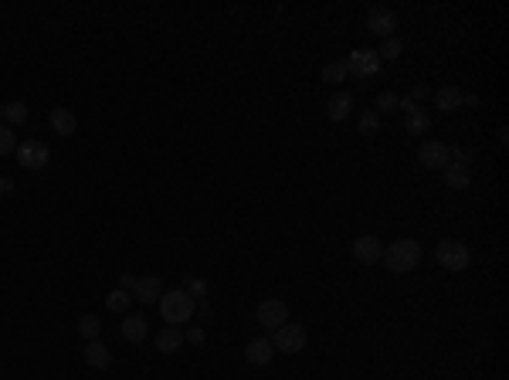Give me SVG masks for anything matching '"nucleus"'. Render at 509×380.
<instances>
[{
  "label": "nucleus",
  "mask_w": 509,
  "mask_h": 380,
  "mask_svg": "<svg viewBox=\"0 0 509 380\" xmlns=\"http://www.w3.org/2000/svg\"><path fill=\"white\" fill-rule=\"evenodd\" d=\"M4 119H7L11 129L21 126V122H27V106H24V102H7V106H4Z\"/></svg>",
  "instance_id": "nucleus-23"
},
{
  "label": "nucleus",
  "mask_w": 509,
  "mask_h": 380,
  "mask_svg": "<svg viewBox=\"0 0 509 380\" xmlns=\"http://www.w3.org/2000/svg\"><path fill=\"white\" fill-rule=\"evenodd\" d=\"M146 336H150V323H146L143 316H126V319H123V339L139 343V339H146Z\"/></svg>",
  "instance_id": "nucleus-19"
},
{
  "label": "nucleus",
  "mask_w": 509,
  "mask_h": 380,
  "mask_svg": "<svg viewBox=\"0 0 509 380\" xmlns=\"http://www.w3.org/2000/svg\"><path fill=\"white\" fill-rule=\"evenodd\" d=\"M445 183L452 190H468L472 187V170L468 167H459V163H448L445 167Z\"/></svg>",
  "instance_id": "nucleus-18"
},
{
  "label": "nucleus",
  "mask_w": 509,
  "mask_h": 380,
  "mask_svg": "<svg viewBox=\"0 0 509 380\" xmlns=\"http://www.w3.org/2000/svg\"><path fill=\"white\" fill-rule=\"evenodd\" d=\"M136 282H139V279H136V275H123V279H119V289L133 292V289H136Z\"/></svg>",
  "instance_id": "nucleus-31"
},
{
  "label": "nucleus",
  "mask_w": 509,
  "mask_h": 380,
  "mask_svg": "<svg viewBox=\"0 0 509 380\" xmlns=\"http://www.w3.org/2000/svg\"><path fill=\"white\" fill-rule=\"evenodd\" d=\"M0 119H4V106H0Z\"/></svg>",
  "instance_id": "nucleus-34"
},
{
  "label": "nucleus",
  "mask_w": 509,
  "mask_h": 380,
  "mask_svg": "<svg viewBox=\"0 0 509 380\" xmlns=\"http://www.w3.org/2000/svg\"><path fill=\"white\" fill-rule=\"evenodd\" d=\"M48 122H51L55 136H75V129H78V119L71 109H51Z\"/></svg>",
  "instance_id": "nucleus-16"
},
{
  "label": "nucleus",
  "mask_w": 509,
  "mask_h": 380,
  "mask_svg": "<svg viewBox=\"0 0 509 380\" xmlns=\"http://www.w3.org/2000/svg\"><path fill=\"white\" fill-rule=\"evenodd\" d=\"M350 112H354V95L350 92H333L330 102H326V119L330 122H343Z\"/></svg>",
  "instance_id": "nucleus-14"
},
{
  "label": "nucleus",
  "mask_w": 509,
  "mask_h": 380,
  "mask_svg": "<svg viewBox=\"0 0 509 380\" xmlns=\"http://www.w3.org/2000/svg\"><path fill=\"white\" fill-rule=\"evenodd\" d=\"M367 31L374 34V38H394V31H398V17H394V10L391 7H370V14H367Z\"/></svg>",
  "instance_id": "nucleus-9"
},
{
  "label": "nucleus",
  "mask_w": 509,
  "mask_h": 380,
  "mask_svg": "<svg viewBox=\"0 0 509 380\" xmlns=\"http://www.w3.org/2000/svg\"><path fill=\"white\" fill-rule=\"evenodd\" d=\"M272 346L279 353H302V346H306V326H299V323L279 326L275 336H272Z\"/></svg>",
  "instance_id": "nucleus-5"
},
{
  "label": "nucleus",
  "mask_w": 509,
  "mask_h": 380,
  "mask_svg": "<svg viewBox=\"0 0 509 380\" xmlns=\"http://www.w3.org/2000/svg\"><path fill=\"white\" fill-rule=\"evenodd\" d=\"M347 65L343 62H333V65H326L323 68V82H330V85H340V82H347Z\"/></svg>",
  "instance_id": "nucleus-26"
},
{
  "label": "nucleus",
  "mask_w": 509,
  "mask_h": 380,
  "mask_svg": "<svg viewBox=\"0 0 509 380\" xmlns=\"http://www.w3.org/2000/svg\"><path fill=\"white\" fill-rule=\"evenodd\" d=\"M400 109H404V133L407 136H424L431 129V115L414 106V102H407V99H400Z\"/></svg>",
  "instance_id": "nucleus-10"
},
{
  "label": "nucleus",
  "mask_w": 509,
  "mask_h": 380,
  "mask_svg": "<svg viewBox=\"0 0 509 380\" xmlns=\"http://www.w3.org/2000/svg\"><path fill=\"white\" fill-rule=\"evenodd\" d=\"M435 258H438V265L448 272H465L472 265V251H468V245L459 241V238H445L442 245H438V251H435Z\"/></svg>",
  "instance_id": "nucleus-3"
},
{
  "label": "nucleus",
  "mask_w": 509,
  "mask_h": 380,
  "mask_svg": "<svg viewBox=\"0 0 509 380\" xmlns=\"http://www.w3.org/2000/svg\"><path fill=\"white\" fill-rule=\"evenodd\" d=\"M160 316L170 323V326H183V323H190V316L197 313V299H190L183 289H170L160 295Z\"/></svg>",
  "instance_id": "nucleus-2"
},
{
  "label": "nucleus",
  "mask_w": 509,
  "mask_h": 380,
  "mask_svg": "<svg viewBox=\"0 0 509 380\" xmlns=\"http://www.w3.org/2000/svg\"><path fill=\"white\" fill-rule=\"evenodd\" d=\"M428 95H431V85H414V89H411V95H407V102H414V106H418L421 99H428Z\"/></svg>",
  "instance_id": "nucleus-30"
},
{
  "label": "nucleus",
  "mask_w": 509,
  "mask_h": 380,
  "mask_svg": "<svg viewBox=\"0 0 509 380\" xmlns=\"http://www.w3.org/2000/svg\"><path fill=\"white\" fill-rule=\"evenodd\" d=\"M183 292H187L190 299H204V295H207V282H204V279H197V275H187Z\"/></svg>",
  "instance_id": "nucleus-28"
},
{
  "label": "nucleus",
  "mask_w": 509,
  "mask_h": 380,
  "mask_svg": "<svg viewBox=\"0 0 509 380\" xmlns=\"http://www.w3.org/2000/svg\"><path fill=\"white\" fill-rule=\"evenodd\" d=\"M255 316H258V326H265V330H279V326H286L288 323V306L282 302V299H262L258 309H255Z\"/></svg>",
  "instance_id": "nucleus-8"
},
{
  "label": "nucleus",
  "mask_w": 509,
  "mask_h": 380,
  "mask_svg": "<svg viewBox=\"0 0 509 380\" xmlns=\"http://www.w3.org/2000/svg\"><path fill=\"white\" fill-rule=\"evenodd\" d=\"M130 302H133V292H126V289L109 292V299H106V306H109L112 313H126V309H130Z\"/></svg>",
  "instance_id": "nucleus-25"
},
{
  "label": "nucleus",
  "mask_w": 509,
  "mask_h": 380,
  "mask_svg": "<svg viewBox=\"0 0 509 380\" xmlns=\"http://www.w3.org/2000/svg\"><path fill=\"white\" fill-rule=\"evenodd\" d=\"M99 333H102V319H99V316H82V319H78V336H82V339H85V343H89V339H99Z\"/></svg>",
  "instance_id": "nucleus-21"
},
{
  "label": "nucleus",
  "mask_w": 509,
  "mask_h": 380,
  "mask_svg": "<svg viewBox=\"0 0 509 380\" xmlns=\"http://www.w3.org/2000/svg\"><path fill=\"white\" fill-rule=\"evenodd\" d=\"M82 360L89 363L92 370H109L112 363V350L102 343V339H89L85 346H82Z\"/></svg>",
  "instance_id": "nucleus-13"
},
{
  "label": "nucleus",
  "mask_w": 509,
  "mask_h": 380,
  "mask_svg": "<svg viewBox=\"0 0 509 380\" xmlns=\"http://www.w3.org/2000/svg\"><path fill=\"white\" fill-rule=\"evenodd\" d=\"M462 99H465V92H462V89H455V85H442V89L435 92V106H438L442 112L462 109Z\"/></svg>",
  "instance_id": "nucleus-17"
},
{
  "label": "nucleus",
  "mask_w": 509,
  "mask_h": 380,
  "mask_svg": "<svg viewBox=\"0 0 509 380\" xmlns=\"http://www.w3.org/2000/svg\"><path fill=\"white\" fill-rule=\"evenodd\" d=\"M377 129H380V115L374 109H367L360 115V136H374Z\"/></svg>",
  "instance_id": "nucleus-27"
},
{
  "label": "nucleus",
  "mask_w": 509,
  "mask_h": 380,
  "mask_svg": "<svg viewBox=\"0 0 509 380\" xmlns=\"http://www.w3.org/2000/svg\"><path fill=\"white\" fill-rule=\"evenodd\" d=\"M160 295H163V282L156 279V275H146V279H139L133 289V299H139L143 306H153L160 302Z\"/></svg>",
  "instance_id": "nucleus-15"
},
{
  "label": "nucleus",
  "mask_w": 509,
  "mask_h": 380,
  "mask_svg": "<svg viewBox=\"0 0 509 380\" xmlns=\"http://www.w3.org/2000/svg\"><path fill=\"white\" fill-rule=\"evenodd\" d=\"M14 190V180L11 177H0V194H11Z\"/></svg>",
  "instance_id": "nucleus-33"
},
{
  "label": "nucleus",
  "mask_w": 509,
  "mask_h": 380,
  "mask_svg": "<svg viewBox=\"0 0 509 380\" xmlns=\"http://www.w3.org/2000/svg\"><path fill=\"white\" fill-rule=\"evenodd\" d=\"M400 109V95L398 92H380L377 95V115H391V112H398Z\"/></svg>",
  "instance_id": "nucleus-22"
},
{
  "label": "nucleus",
  "mask_w": 509,
  "mask_h": 380,
  "mask_svg": "<svg viewBox=\"0 0 509 380\" xmlns=\"http://www.w3.org/2000/svg\"><path fill=\"white\" fill-rule=\"evenodd\" d=\"M18 163H21L24 170H45L48 163H51V150H48V143L41 139H27V143H18Z\"/></svg>",
  "instance_id": "nucleus-4"
},
{
  "label": "nucleus",
  "mask_w": 509,
  "mask_h": 380,
  "mask_svg": "<svg viewBox=\"0 0 509 380\" xmlns=\"http://www.w3.org/2000/svg\"><path fill=\"white\" fill-rule=\"evenodd\" d=\"M183 343H187V339H183V333H180L177 326H167L163 333L156 336V350H160V353H177Z\"/></svg>",
  "instance_id": "nucleus-20"
},
{
  "label": "nucleus",
  "mask_w": 509,
  "mask_h": 380,
  "mask_svg": "<svg viewBox=\"0 0 509 380\" xmlns=\"http://www.w3.org/2000/svg\"><path fill=\"white\" fill-rule=\"evenodd\" d=\"M452 146H445L438 139H424L418 146V163L424 170H445L448 163H452V153H448Z\"/></svg>",
  "instance_id": "nucleus-6"
},
{
  "label": "nucleus",
  "mask_w": 509,
  "mask_h": 380,
  "mask_svg": "<svg viewBox=\"0 0 509 380\" xmlns=\"http://www.w3.org/2000/svg\"><path fill=\"white\" fill-rule=\"evenodd\" d=\"M343 65H347V71H354L356 78H374L377 71H380V55L370 51V48H356Z\"/></svg>",
  "instance_id": "nucleus-7"
},
{
  "label": "nucleus",
  "mask_w": 509,
  "mask_h": 380,
  "mask_svg": "<svg viewBox=\"0 0 509 380\" xmlns=\"http://www.w3.org/2000/svg\"><path fill=\"white\" fill-rule=\"evenodd\" d=\"M18 150V136H14V129L11 126H0V157L4 153H14Z\"/></svg>",
  "instance_id": "nucleus-29"
},
{
  "label": "nucleus",
  "mask_w": 509,
  "mask_h": 380,
  "mask_svg": "<svg viewBox=\"0 0 509 380\" xmlns=\"http://www.w3.org/2000/svg\"><path fill=\"white\" fill-rule=\"evenodd\" d=\"M377 55H380V62H398L400 55H404V41H400V38H387Z\"/></svg>",
  "instance_id": "nucleus-24"
},
{
  "label": "nucleus",
  "mask_w": 509,
  "mask_h": 380,
  "mask_svg": "<svg viewBox=\"0 0 509 380\" xmlns=\"http://www.w3.org/2000/svg\"><path fill=\"white\" fill-rule=\"evenodd\" d=\"M272 357H275V346H272V339H265V336L244 343V360H248L251 367H268Z\"/></svg>",
  "instance_id": "nucleus-11"
},
{
  "label": "nucleus",
  "mask_w": 509,
  "mask_h": 380,
  "mask_svg": "<svg viewBox=\"0 0 509 380\" xmlns=\"http://www.w3.org/2000/svg\"><path fill=\"white\" fill-rule=\"evenodd\" d=\"M380 255H384V245H380V238H374V234H360V238L354 241V258L356 262L374 265V262H380Z\"/></svg>",
  "instance_id": "nucleus-12"
},
{
  "label": "nucleus",
  "mask_w": 509,
  "mask_h": 380,
  "mask_svg": "<svg viewBox=\"0 0 509 380\" xmlns=\"http://www.w3.org/2000/svg\"><path fill=\"white\" fill-rule=\"evenodd\" d=\"M183 339H190V343H204V330H200V326H194L190 333H183Z\"/></svg>",
  "instance_id": "nucleus-32"
},
{
  "label": "nucleus",
  "mask_w": 509,
  "mask_h": 380,
  "mask_svg": "<svg viewBox=\"0 0 509 380\" xmlns=\"http://www.w3.org/2000/svg\"><path fill=\"white\" fill-rule=\"evenodd\" d=\"M421 245L414 238H398V241H391V245L384 248V255H380V262L387 265V272H394V275H407V272H414L421 265Z\"/></svg>",
  "instance_id": "nucleus-1"
}]
</instances>
